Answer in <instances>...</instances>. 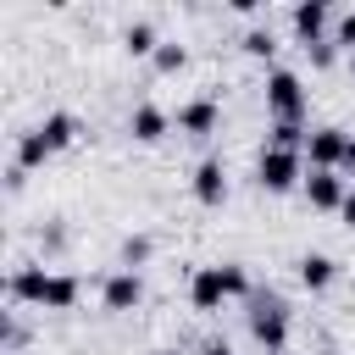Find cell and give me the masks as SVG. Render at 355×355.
<instances>
[{
	"label": "cell",
	"instance_id": "1",
	"mask_svg": "<svg viewBox=\"0 0 355 355\" xmlns=\"http://www.w3.org/2000/svg\"><path fill=\"white\" fill-rule=\"evenodd\" d=\"M6 294L17 300V305H39V311H72L78 305V294H83V283L72 277V272H50V266H11V277H6Z\"/></svg>",
	"mask_w": 355,
	"mask_h": 355
},
{
	"label": "cell",
	"instance_id": "2",
	"mask_svg": "<svg viewBox=\"0 0 355 355\" xmlns=\"http://www.w3.org/2000/svg\"><path fill=\"white\" fill-rule=\"evenodd\" d=\"M72 139H78V116H72V111H44L28 133H17V155H11V166L33 172V166H44L50 155L72 150Z\"/></svg>",
	"mask_w": 355,
	"mask_h": 355
},
{
	"label": "cell",
	"instance_id": "3",
	"mask_svg": "<svg viewBox=\"0 0 355 355\" xmlns=\"http://www.w3.org/2000/svg\"><path fill=\"white\" fill-rule=\"evenodd\" d=\"M227 300H255V294H250V272H244L239 261L194 266V277H189V305L211 316V311H222Z\"/></svg>",
	"mask_w": 355,
	"mask_h": 355
},
{
	"label": "cell",
	"instance_id": "4",
	"mask_svg": "<svg viewBox=\"0 0 355 355\" xmlns=\"http://www.w3.org/2000/svg\"><path fill=\"white\" fill-rule=\"evenodd\" d=\"M261 94H266L272 122H305V111H311L305 78H300L294 67H272V72H266V83H261Z\"/></svg>",
	"mask_w": 355,
	"mask_h": 355
},
{
	"label": "cell",
	"instance_id": "5",
	"mask_svg": "<svg viewBox=\"0 0 355 355\" xmlns=\"http://www.w3.org/2000/svg\"><path fill=\"white\" fill-rule=\"evenodd\" d=\"M305 150H283V144H261V155H255V183L266 189V194H288V189H300L305 183Z\"/></svg>",
	"mask_w": 355,
	"mask_h": 355
},
{
	"label": "cell",
	"instance_id": "6",
	"mask_svg": "<svg viewBox=\"0 0 355 355\" xmlns=\"http://www.w3.org/2000/svg\"><path fill=\"white\" fill-rule=\"evenodd\" d=\"M250 338L272 355V349H288V305L277 294H255L250 300Z\"/></svg>",
	"mask_w": 355,
	"mask_h": 355
},
{
	"label": "cell",
	"instance_id": "7",
	"mask_svg": "<svg viewBox=\"0 0 355 355\" xmlns=\"http://www.w3.org/2000/svg\"><path fill=\"white\" fill-rule=\"evenodd\" d=\"M327 22H333V6H327V0H300V6L288 11V28H294V39H300L305 50L333 39V33H327Z\"/></svg>",
	"mask_w": 355,
	"mask_h": 355
},
{
	"label": "cell",
	"instance_id": "8",
	"mask_svg": "<svg viewBox=\"0 0 355 355\" xmlns=\"http://www.w3.org/2000/svg\"><path fill=\"white\" fill-rule=\"evenodd\" d=\"M178 133H189V139H211L216 128H222V105H216V94H194V100H183L178 105Z\"/></svg>",
	"mask_w": 355,
	"mask_h": 355
},
{
	"label": "cell",
	"instance_id": "9",
	"mask_svg": "<svg viewBox=\"0 0 355 355\" xmlns=\"http://www.w3.org/2000/svg\"><path fill=\"white\" fill-rule=\"evenodd\" d=\"M344 150H349V133L344 128H311V139H305V161L316 166V172H338L344 166Z\"/></svg>",
	"mask_w": 355,
	"mask_h": 355
},
{
	"label": "cell",
	"instance_id": "10",
	"mask_svg": "<svg viewBox=\"0 0 355 355\" xmlns=\"http://www.w3.org/2000/svg\"><path fill=\"white\" fill-rule=\"evenodd\" d=\"M189 194H194L205 211H216V205L227 200V161H222V155H205V161L194 166V178H189Z\"/></svg>",
	"mask_w": 355,
	"mask_h": 355
},
{
	"label": "cell",
	"instance_id": "11",
	"mask_svg": "<svg viewBox=\"0 0 355 355\" xmlns=\"http://www.w3.org/2000/svg\"><path fill=\"white\" fill-rule=\"evenodd\" d=\"M100 305H105V311H139V305H144V277L128 272V266H116V272L100 283Z\"/></svg>",
	"mask_w": 355,
	"mask_h": 355
},
{
	"label": "cell",
	"instance_id": "12",
	"mask_svg": "<svg viewBox=\"0 0 355 355\" xmlns=\"http://www.w3.org/2000/svg\"><path fill=\"white\" fill-rule=\"evenodd\" d=\"M300 189H305V205H311V211H338V205H344V194H349L344 172H316V166L305 172V183H300Z\"/></svg>",
	"mask_w": 355,
	"mask_h": 355
},
{
	"label": "cell",
	"instance_id": "13",
	"mask_svg": "<svg viewBox=\"0 0 355 355\" xmlns=\"http://www.w3.org/2000/svg\"><path fill=\"white\" fill-rule=\"evenodd\" d=\"M128 133H133V144H161V139L172 133V116H166L155 100H139V105L128 111Z\"/></svg>",
	"mask_w": 355,
	"mask_h": 355
},
{
	"label": "cell",
	"instance_id": "14",
	"mask_svg": "<svg viewBox=\"0 0 355 355\" xmlns=\"http://www.w3.org/2000/svg\"><path fill=\"white\" fill-rule=\"evenodd\" d=\"M294 272H300V283H305L311 294H322V288H333V283H338V261H333V255H322V250H305V255L294 261Z\"/></svg>",
	"mask_w": 355,
	"mask_h": 355
},
{
	"label": "cell",
	"instance_id": "15",
	"mask_svg": "<svg viewBox=\"0 0 355 355\" xmlns=\"http://www.w3.org/2000/svg\"><path fill=\"white\" fill-rule=\"evenodd\" d=\"M122 50H128V55H155V50H161L155 22H144V17H139V22H128V28H122Z\"/></svg>",
	"mask_w": 355,
	"mask_h": 355
},
{
	"label": "cell",
	"instance_id": "16",
	"mask_svg": "<svg viewBox=\"0 0 355 355\" xmlns=\"http://www.w3.org/2000/svg\"><path fill=\"white\" fill-rule=\"evenodd\" d=\"M239 50H244L250 61H272V55H277V33H272V28H250Z\"/></svg>",
	"mask_w": 355,
	"mask_h": 355
},
{
	"label": "cell",
	"instance_id": "17",
	"mask_svg": "<svg viewBox=\"0 0 355 355\" xmlns=\"http://www.w3.org/2000/svg\"><path fill=\"white\" fill-rule=\"evenodd\" d=\"M150 61H155V72H183V61H189V50H183L178 39H161V50H155Z\"/></svg>",
	"mask_w": 355,
	"mask_h": 355
},
{
	"label": "cell",
	"instance_id": "18",
	"mask_svg": "<svg viewBox=\"0 0 355 355\" xmlns=\"http://www.w3.org/2000/svg\"><path fill=\"white\" fill-rule=\"evenodd\" d=\"M333 44H338V50H349V55H355V6H349V11H344V17H338V22H333Z\"/></svg>",
	"mask_w": 355,
	"mask_h": 355
},
{
	"label": "cell",
	"instance_id": "19",
	"mask_svg": "<svg viewBox=\"0 0 355 355\" xmlns=\"http://www.w3.org/2000/svg\"><path fill=\"white\" fill-rule=\"evenodd\" d=\"M144 255H150V239H144V233H133V239L122 244V266H128V272H139V261H144Z\"/></svg>",
	"mask_w": 355,
	"mask_h": 355
},
{
	"label": "cell",
	"instance_id": "20",
	"mask_svg": "<svg viewBox=\"0 0 355 355\" xmlns=\"http://www.w3.org/2000/svg\"><path fill=\"white\" fill-rule=\"evenodd\" d=\"M333 55H338L333 39H327V44H311V61H316V67H333Z\"/></svg>",
	"mask_w": 355,
	"mask_h": 355
},
{
	"label": "cell",
	"instance_id": "21",
	"mask_svg": "<svg viewBox=\"0 0 355 355\" xmlns=\"http://www.w3.org/2000/svg\"><path fill=\"white\" fill-rule=\"evenodd\" d=\"M338 216H344V227H355V189L344 194V205H338Z\"/></svg>",
	"mask_w": 355,
	"mask_h": 355
},
{
	"label": "cell",
	"instance_id": "22",
	"mask_svg": "<svg viewBox=\"0 0 355 355\" xmlns=\"http://www.w3.org/2000/svg\"><path fill=\"white\" fill-rule=\"evenodd\" d=\"M338 172H355V133H349V150H344V166Z\"/></svg>",
	"mask_w": 355,
	"mask_h": 355
},
{
	"label": "cell",
	"instance_id": "23",
	"mask_svg": "<svg viewBox=\"0 0 355 355\" xmlns=\"http://www.w3.org/2000/svg\"><path fill=\"white\" fill-rule=\"evenodd\" d=\"M349 78H355V55H349Z\"/></svg>",
	"mask_w": 355,
	"mask_h": 355
},
{
	"label": "cell",
	"instance_id": "24",
	"mask_svg": "<svg viewBox=\"0 0 355 355\" xmlns=\"http://www.w3.org/2000/svg\"><path fill=\"white\" fill-rule=\"evenodd\" d=\"M150 355H172V349H150Z\"/></svg>",
	"mask_w": 355,
	"mask_h": 355
},
{
	"label": "cell",
	"instance_id": "25",
	"mask_svg": "<svg viewBox=\"0 0 355 355\" xmlns=\"http://www.w3.org/2000/svg\"><path fill=\"white\" fill-rule=\"evenodd\" d=\"M272 355H288V349H272Z\"/></svg>",
	"mask_w": 355,
	"mask_h": 355
}]
</instances>
